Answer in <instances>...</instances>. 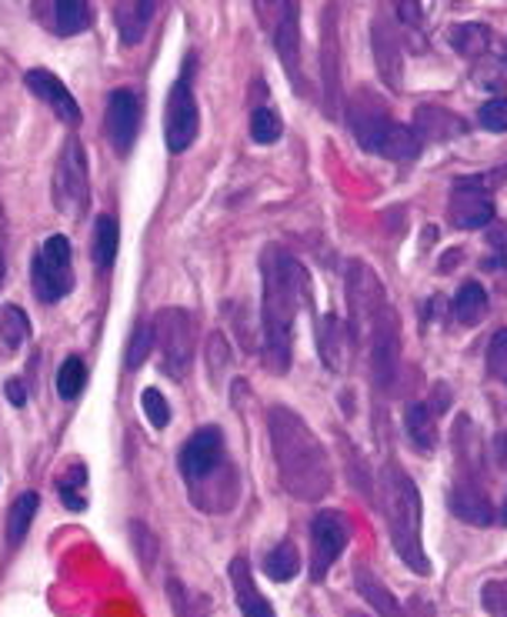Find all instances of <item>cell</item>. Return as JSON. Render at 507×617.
I'll use <instances>...</instances> for the list:
<instances>
[{"label":"cell","instance_id":"6da1fadb","mask_svg":"<svg viewBox=\"0 0 507 617\" xmlns=\"http://www.w3.org/2000/svg\"><path fill=\"white\" fill-rule=\"evenodd\" d=\"M348 307H351L354 337L368 350L374 388L391 391L401 368V317L381 278L361 260L348 263Z\"/></svg>","mask_w":507,"mask_h":617},{"label":"cell","instance_id":"7a4b0ae2","mask_svg":"<svg viewBox=\"0 0 507 617\" xmlns=\"http://www.w3.org/2000/svg\"><path fill=\"white\" fill-rule=\"evenodd\" d=\"M311 294L307 271L284 247H268L261 254V330H264V364L274 374L291 368L294 321Z\"/></svg>","mask_w":507,"mask_h":617},{"label":"cell","instance_id":"3957f363","mask_svg":"<svg viewBox=\"0 0 507 617\" xmlns=\"http://www.w3.org/2000/svg\"><path fill=\"white\" fill-rule=\"evenodd\" d=\"M268 430H271V448L278 461L281 484L291 497L297 501H320L327 497L334 474L327 451L320 448V440L307 427L301 414H294L284 404H274L268 411Z\"/></svg>","mask_w":507,"mask_h":617},{"label":"cell","instance_id":"277c9868","mask_svg":"<svg viewBox=\"0 0 507 617\" xmlns=\"http://www.w3.org/2000/svg\"><path fill=\"white\" fill-rule=\"evenodd\" d=\"M381 497L397 558L420 577L431 574V561L425 554V545H420V494L410 474L394 461L381 471Z\"/></svg>","mask_w":507,"mask_h":617},{"label":"cell","instance_id":"5b68a950","mask_svg":"<svg viewBox=\"0 0 507 617\" xmlns=\"http://www.w3.org/2000/svg\"><path fill=\"white\" fill-rule=\"evenodd\" d=\"M348 124H351L354 141L368 154L387 157L394 164H410L420 154V141L414 137V131L404 127V124H397L387 114L384 101L374 98L371 91H358L348 101Z\"/></svg>","mask_w":507,"mask_h":617},{"label":"cell","instance_id":"8992f818","mask_svg":"<svg viewBox=\"0 0 507 617\" xmlns=\"http://www.w3.org/2000/svg\"><path fill=\"white\" fill-rule=\"evenodd\" d=\"M50 201L67 221H80L91 211V173H88V150L80 137H67L57 154L54 178H50Z\"/></svg>","mask_w":507,"mask_h":617},{"label":"cell","instance_id":"52a82bcc","mask_svg":"<svg viewBox=\"0 0 507 617\" xmlns=\"http://www.w3.org/2000/svg\"><path fill=\"white\" fill-rule=\"evenodd\" d=\"M150 324L160 371L171 381H184L194 361V317L184 307H164Z\"/></svg>","mask_w":507,"mask_h":617},{"label":"cell","instance_id":"ba28073f","mask_svg":"<svg viewBox=\"0 0 507 617\" xmlns=\"http://www.w3.org/2000/svg\"><path fill=\"white\" fill-rule=\"evenodd\" d=\"M201 134V111L194 94V60L184 64V74L171 83L164 104V144L171 154H184Z\"/></svg>","mask_w":507,"mask_h":617},{"label":"cell","instance_id":"9c48e42d","mask_svg":"<svg viewBox=\"0 0 507 617\" xmlns=\"http://www.w3.org/2000/svg\"><path fill=\"white\" fill-rule=\"evenodd\" d=\"M258 14L264 18V27L271 31V44L281 57V67L291 80L297 94H307V80H304V64H301V8L278 0V4L264 8L258 4Z\"/></svg>","mask_w":507,"mask_h":617},{"label":"cell","instance_id":"30bf717a","mask_svg":"<svg viewBox=\"0 0 507 617\" xmlns=\"http://www.w3.org/2000/svg\"><path fill=\"white\" fill-rule=\"evenodd\" d=\"M178 471L181 478L191 484V491L198 494L211 478L217 474H227L230 464H227V448H224V430L217 424H207L201 430H194L184 448L178 455Z\"/></svg>","mask_w":507,"mask_h":617},{"label":"cell","instance_id":"8fae6325","mask_svg":"<svg viewBox=\"0 0 507 617\" xmlns=\"http://www.w3.org/2000/svg\"><path fill=\"white\" fill-rule=\"evenodd\" d=\"M31 284L44 304H57L74 291V268H70V240L64 234H50L31 263Z\"/></svg>","mask_w":507,"mask_h":617},{"label":"cell","instance_id":"7c38bea8","mask_svg":"<svg viewBox=\"0 0 507 617\" xmlns=\"http://www.w3.org/2000/svg\"><path fill=\"white\" fill-rule=\"evenodd\" d=\"M348 541H351V527L337 511H320L311 520V581L314 584H320L330 574L334 561L345 554Z\"/></svg>","mask_w":507,"mask_h":617},{"label":"cell","instance_id":"4fadbf2b","mask_svg":"<svg viewBox=\"0 0 507 617\" xmlns=\"http://www.w3.org/2000/svg\"><path fill=\"white\" fill-rule=\"evenodd\" d=\"M448 221L458 231H481L494 224V194L484 178H458L448 198Z\"/></svg>","mask_w":507,"mask_h":617},{"label":"cell","instance_id":"5bb4252c","mask_svg":"<svg viewBox=\"0 0 507 617\" xmlns=\"http://www.w3.org/2000/svg\"><path fill=\"white\" fill-rule=\"evenodd\" d=\"M337 11L334 4L320 18V83L327 117L341 114V44H337Z\"/></svg>","mask_w":507,"mask_h":617},{"label":"cell","instance_id":"9a60e30c","mask_svg":"<svg viewBox=\"0 0 507 617\" xmlns=\"http://www.w3.org/2000/svg\"><path fill=\"white\" fill-rule=\"evenodd\" d=\"M104 131L117 157H127L134 150L137 131H140V98L127 87L108 94V111H104Z\"/></svg>","mask_w":507,"mask_h":617},{"label":"cell","instance_id":"2e32d148","mask_svg":"<svg viewBox=\"0 0 507 617\" xmlns=\"http://www.w3.org/2000/svg\"><path fill=\"white\" fill-rule=\"evenodd\" d=\"M317 350L330 374H348L354 364V350H358L351 321H341L337 314H324L317 321Z\"/></svg>","mask_w":507,"mask_h":617},{"label":"cell","instance_id":"e0dca14e","mask_svg":"<svg viewBox=\"0 0 507 617\" xmlns=\"http://www.w3.org/2000/svg\"><path fill=\"white\" fill-rule=\"evenodd\" d=\"M24 83H27V91H31L34 98H41L67 127H77V124H80L83 111H80L77 98L67 91V83H64L57 74H50V70H44V67H34V70L24 74Z\"/></svg>","mask_w":507,"mask_h":617},{"label":"cell","instance_id":"ac0fdd59","mask_svg":"<svg viewBox=\"0 0 507 617\" xmlns=\"http://www.w3.org/2000/svg\"><path fill=\"white\" fill-rule=\"evenodd\" d=\"M371 47H374V60H378V70H381V80L391 87V91H401V80H404L401 34H397V24L387 14H378L371 21Z\"/></svg>","mask_w":507,"mask_h":617},{"label":"cell","instance_id":"d6986e66","mask_svg":"<svg viewBox=\"0 0 507 617\" xmlns=\"http://www.w3.org/2000/svg\"><path fill=\"white\" fill-rule=\"evenodd\" d=\"M448 407V391L441 394V401H414L404 411V424H407V437L417 451H435L438 448V417Z\"/></svg>","mask_w":507,"mask_h":617},{"label":"cell","instance_id":"ffe728a7","mask_svg":"<svg viewBox=\"0 0 507 617\" xmlns=\"http://www.w3.org/2000/svg\"><path fill=\"white\" fill-rule=\"evenodd\" d=\"M230 587H234V601L244 617H274V607L258 591V584H254V574H250V564L244 554H237L230 561Z\"/></svg>","mask_w":507,"mask_h":617},{"label":"cell","instance_id":"44dd1931","mask_svg":"<svg viewBox=\"0 0 507 617\" xmlns=\"http://www.w3.org/2000/svg\"><path fill=\"white\" fill-rule=\"evenodd\" d=\"M451 514L461 517L464 524H474V527H487L494 524V507L487 501V494L474 484V481H458L454 491H451Z\"/></svg>","mask_w":507,"mask_h":617},{"label":"cell","instance_id":"7402d4cb","mask_svg":"<svg viewBox=\"0 0 507 617\" xmlns=\"http://www.w3.org/2000/svg\"><path fill=\"white\" fill-rule=\"evenodd\" d=\"M410 131H414V137L420 144H425V141H451V137L464 134V121L454 117L451 111L438 108V104H425V108H417Z\"/></svg>","mask_w":507,"mask_h":617},{"label":"cell","instance_id":"603a6c76","mask_svg":"<svg viewBox=\"0 0 507 617\" xmlns=\"http://www.w3.org/2000/svg\"><path fill=\"white\" fill-rule=\"evenodd\" d=\"M157 18V4L154 0H137V4H117L114 8V24L121 31V44L134 47L147 37L150 21Z\"/></svg>","mask_w":507,"mask_h":617},{"label":"cell","instance_id":"cb8c5ba5","mask_svg":"<svg viewBox=\"0 0 507 617\" xmlns=\"http://www.w3.org/2000/svg\"><path fill=\"white\" fill-rule=\"evenodd\" d=\"M50 14H54V34L57 37L83 34L94 24V8L83 4V0H57V4L50 8Z\"/></svg>","mask_w":507,"mask_h":617},{"label":"cell","instance_id":"d4e9b609","mask_svg":"<svg viewBox=\"0 0 507 617\" xmlns=\"http://www.w3.org/2000/svg\"><path fill=\"white\" fill-rule=\"evenodd\" d=\"M354 584H358V591H361V597L374 607V614L378 617H401V607H397V601H394V594L384 587V581L374 574V571H368L364 564L354 571Z\"/></svg>","mask_w":507,"mask_h":617},{"label":"cell","instance_id":"484cf974","mask_svg":"<svg viewBox=\"0 0 507 617\" xmlns=\"http://www.w3.org/2000/svg\"><path fill=\"white\" fill-rule=\"evenodd\" d=\"M117 247H121V224L114 214H101L98 224H94V244H91V254H94V263L101 271L114 268L117 260Z\"/></svg>","mask_w":507,"mask_h":617},{"label":"cell","instance_id":"4316f807","mask_svg":"<svg viewBox=\"0 0 507 617\" xmlns=\"http://www.w3.org/2000/svg\"><path fill=\"white\" fill-rule=\"evenodd\" d=\"M484 314H487V291L477 281L461 284V291L451 301V317L464 327H474Z\"/></svg>","mask_w":507,"mask_h":617},{"label":"cell","instance_id":"83f0119b","mask_svg":"<svg viewBox=\"0 0 507 617\" xmlns=\"http://www.w3.org/2000/svg\"><path fill=\"white\" fill-rule=\"evenodd\" d=\"M57 494L67 504V511H88V468L74 461L60 478H57Z\"/></svg>","mask_w":507,"mask_h":617},{"label":"cell","instance_id":"f1b7e54d","mask_svg":"<svg viewBox=\"0 0 507 617\" xmlns=\"http://www.w3.org/2000/svg\"><path fill=\"white\" fill-rule=\"evenodd\" d=\"M37 507H41L37 491H24V494L11 504V511H8V541H11L14 548L27 538L31 524H34V517H37Z\"/></svg>","mask_w":507,"mask_h":617},{"label":"cell","instance_id":"f546056e","mask_svg":"<svg viewBox=\"0 0 507 617\" xmlns=\"http://www.w3.org/2000/svg\"><path fill=\"white\" fill-rule=\"evenodd\" d=\"M451 47L461 57L477 60L491 47V27L487 24H458V27H451Z\"/></svg>","mask_w":507,"mask_h":617},{"label":"cell","instance_id":"4dcf8cb0","mask_svg":"<svg viewBox=\"0 0 507 617\" xmlns=\"http://www.w3.org/2000/svg\"><path fill=\"white\" fill-rule=\"evenodd\" d=\"M281 134H284V121L278 114V108L258 104V108L250 111V137H254V144H261V147L278 144Z\"/></svg>","mask_w":507,"mask_h":617},{"label":"cell","instance_id":"1f68e13d","mask_svg":"<svg viewBox=\"0 0 507 617\" xmlns=\"http://www.w3.org/2000/svg\"><path fill=\"white\" fill-rule=\"evenodd\" d=\"M297 571H301V554H297V548H294L291 541H281V545L264 558V574H268L271 581H278V584L294 581Z\"/></svg>","mask_w":507,"mask_h":617},{"label":"cell","instance_id":"d6a6232c","mask_svg":"<svg viewBox=\"0 0 507 617\" xmlns=\"http://www.w3.org/2000/svg\"><path fill=\"white\" fill-rule=\"evenodd\" d=\"M27 337H31V317L18 304L0 307V340H4V347L18 350Z\"/></svg>","mask_w":507,"mask_h":617},{"label":"cell","instance_id":"836d02e7","mask_svg":"<svg viewBox=\"0 0 507 617\" xmlns=\"http://www.w3.org/2000/svg\"><path fill=\"white\" fill-rule=\"evenodd\" d=\"M54 388L64 401H74L80 397V391L88 388V364H83L77 355H70L60 368H57V378H54Z\"/></svg>","mask_w":507,"mask_h":617},{"label":"cell","instance_id":"e575fe53","mask_svg":"<svg viewBox=\"0 0 507 617\" xmlns=\"http://www.w3.org/2000/svg\"><path fill=\"white\" fill-rule=\"evenodd\" d=\"M150 350H154V324H150V321H140V324L134 327V334H131L124 368H127V371H137V368L147 361Z\"/></svg>","mask_w":507,"mask_h":617},{"label":"cell","instance_id":"d590c367","mask_svg":"<svg viewBox=\"0 0 507 617\" xmlns=\"http://www.w3.org/2000/svg\"><path fill=\"white\" fill-rule=\"evenodd\" d=\"M140 407H144L150 427L164 430L167 424H171V404H167V397H164L157 388H144V394H140Z\"/></svg>","mask_w":507,"mask_h":617},{"label":"cell","instance_id":"8d00e7d4","mask_svg":"<svg viewBox=\"0 0 507 617\" xmlns=\"http://www.w3.org/2000/svg\"><path fill=\"white\" fill-rule=\"evenodd\" d=\"M487 247H491V257L484 260V268L507 271V221H494L487 227Z\"/></svg>","mask_w":507,"mask_h":617},{"label":"cell","instance_id":"74e56055","mask_svg":"<svg viewBox=\"0 0 507 617\" xmlns=\"http://www.w3.org/2000/svg\"><path fill=\"white\" fill-rule=\"evenodd\" d=\"M487 371L494 381L507 384V327L497 330L487 344Z\"/></svg>","mask_w":507,"mask_h":617},{"label":"cell","instance_id":"f35d334b","mask_svg":"<svg viewBox=\"0 0 507 617\" xmlns=\"http://www.w3.org/2000/svg\"><path fill=\"white\" fill-rule=\"evenodd\" d=\"M481 607L487 610V617H507V577L487 581L481 587Z\"/></svg>","mask_w":507,"mask_h":617},{"label":"cell","instance_id":"ab89813d","mask_svg":"<svg viewBox=\"0 0 507 617\" xmlns=\"http://www.w3.org/2000/svg\"><path fill=\"white\" fill-rule=\"evenodd\" d=\"M477 124H481L484 131L504 134V131H507V94H504V98H491V101L477 111Z\"/></svg>","mask_w":507,"mask_h":617},{"label":"cell","instance_id":"60d3db41","mask_svg":"<svg viewBox=\"0 0 507 617\" xmlns=\"http://www.w3.org/2000/svg\"><path fill=\"white\" fill-rule=\"evenodd\" d=\"M4 394H8V401H11L14 407H24V404H27V384H24V378H8Z\"/></svg>","mask_w":507,"mask_h":617},{"label":"cell","instance_id":"b9f144b4","mask_svg":"<svg viewBox=\"0 0 507 617\" xmlns=\"http://www.w3.org/2000/svg\"><path fill=\"white\" fill-rule=\"evenodd\" d=\"M4 237H8V231H4V207H0V284H4V278H8V257H4Z\"/></svg>","mask_w":507,"mask_h":617},{"label":"cell","instance_id":"7bdbcfd3","mask_svg":"<svg viewBox=\"0 0 507 617\" xmlns=\"http://www.w3.org/2000/svg\"><path fill=\"white\" fill-rule=\"evenodd\" d=\"M500 520L507 524V501H504V511H500Z\"/></svg>","mask_w":507,"mask_h":617},{"label":"cell","instance_id":"ee69618b","mask_svg":"<svg viewBox=\"0 0 507 617\" xmlns=\"http://www.w3.org/2000/svg\"><path fill=\"white\" fill-rule=\"evenodd\" d=\"M348 617H361V614H348Z\"/></svg>","mask_w":507,"mask_h":617}]
</instances>
